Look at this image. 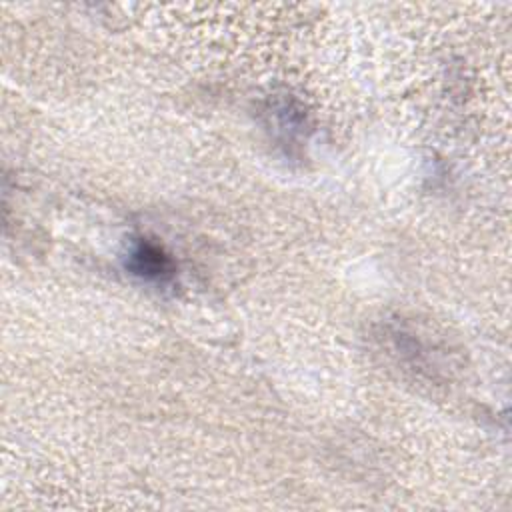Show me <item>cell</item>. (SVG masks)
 I'll return each mask as SVG.
<instances>
[{
    "label": "cell",
    "mask_w": 512,
    "mask_h": 512,
    "mask_svg": "<svg viewBox=\"0 0 512 512\" xmlns=\"http://www.w3.org/2000/svg\"><path fill=\"white\" fill-rule=\"evenodd\" d=\"M126 268L136 278L150 284H160V286L168 284L176 274L174 262L164 252V248L144 238L132 246L126 258Z\"/></svg>",
    "instance_id": "6da1fadb"
}]
</instances>
